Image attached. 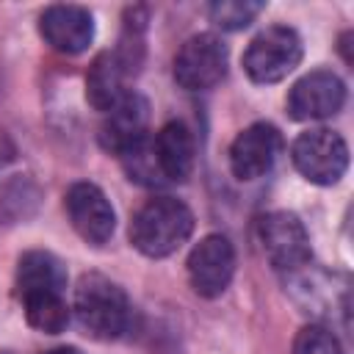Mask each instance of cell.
Listing matches in <instances>:
<instances>
[{"label": "cell", "mask_w": 354, "mask_h": 354, "mask_svg": "<svg viewBox=\"0 0 354 354\" xmlns=\"http://www.w3.org/2000/svg\"><path fill=\"white\" fill-rule=\"evenodd\" d=\"M194 232V213L174 196H155L138 207L130 221V241L147 257L177 252Z\"/></svg>", "instance_id": "cell-1"}, {"label": "cell", "mask_w": 354, "mask_h": 354, "mask_svg": "<svg viewBox=\"0 0 354 354\" xmlns=\"http://www.w3.org/2000/svg\"><path fill=\"white\" fill-rule=\"evenodd\" d=\"M80 329L97 340H113L130 326L127 293L102 274H83L72 301Z\"/></svg>", "instance_id": "cell-2"}, {"label": "cell", "mask_w": 354, "mask_h": 354, "mask_svg": "<svg viewBox=\"0 0 354 354\" xmlns=\"http://www.w3.org/2000/svg\"><path fill=\"white\" fill-rule=\"evenodd\" d=\"M301 61V39L288 25H271L260 30L246 53H243V69L254 83H277L288 77Z\"/></svg>", "instance_id": "cell-3"}, {"label": "cell", "mask_w": 354, "mask_h": 354, "mask_svg": "<svg viewBox=\"0 0 354 354\" xmlns=\"http://www.w3.org/2000/svg\"><path fill=\"white\" fill-rule=\"evenodd\" d=\"M290 158L293 166L301 171V177L318 185H332L343 177L348 166V147L337 133L326 127H315L293 141Z\"/></svg>", "instance_id": "cell-4"}, {"label": "cell", "mask_w": 354, "mask_h": 354, "mask_svg": "<svg viewBox=\"0 0 354 354\" xmlns=\"http://www.w3.org/2000/svg\"><path fill=\"white\" fill-rule=\"evenodd\" d=\"M227 75V47L213 33L191 36L174 58V80L185 91L213 88Z\"/></svg>", "instance_id": "cell-5"}, {"label": "cell", "mask_w": 354, "mask_h": 354, "mask_svg": "<svg viewBox=\"0 0 354 354\" xmlns=\"http://www.w3.org/2000/svg\"><path fill=\"white\" fill-rule=\"evenodd\" d=\"M260 243L277 271H299L310 260V235L299 216L277 210L260 218Z\"/></svg>", "instance_id": "cell-6"}, {"label": "cell", "mask_w": 354, "mask_h": 354, "mask_svg": "<svg viewBox=\"0 0 354 354\" xmlns=\"http://www.w3.org/2000/svg\"><path fill=\"white\" fill-rule=\"evenodd\" d=\"M235 274V249L224 235H205L188 254V279L191 288L205 296L216 299L227 290Z\"/></svg>", "instance_id": "cell-7"}, {"label": "cell", "mask_w": 354, "mask_h": 354, "mask_svg": "<svg viewBox=\"0 0 354 354\" xmlns=\"http://www.w3.org/2000/svg\"><path fill=\"white\" fill-rule=\"evenodd\" d=\"M66 216L75 227V232L94 246H102L116 227V213L108 202V196L94 183H75L64 196Z\"/></svg>", "instance_id": "cell-8"}, {"label": "cell", "mask_w": 354, "mask_h": 354, "mask_svg": "<svg viewBox=\"0 0 354 354\" xmlns=\"http://www.w3.org/2000/svg\"><path fill=\"white\" fill-rule=\"evenodd\" d=\"M346 102V86L335 72L318 69L293 83L288 94V113L296 122L335 116Z\"/></svg>", "instance_id": "cell-9"}, {"label": "cell", "mask_w": 354, "mask_h": 354, "mask_svg": "<svg viewBox=\"0 0 354 354\" xmlns=\"http://www.w3.org/2000/svg\"><path fill=\"white\" fill-rule=\"evenodd\" d=\"M282 149V136L274 124L266 122H254L249 124L243 133H238V138L230 147V169L238 180H257L263 177L277 155Z\"/></svg>", "instance_id": "cell-10"}, {"label": "cell", "mask_w": 354, "mask_h": 354, "mask_svg": "<svg viewBox=\"0 0 354 354\" xmlns=\"http://www.w3.org/2000/svg\"><path fill=\"white\" fill-rule=\"evenodd\" d=\"M147 122H149V108L147 100L136 91H127L108 113L100 130V141L108 152L124 155L133 147H138L147 138Z\"/></svg>", "instance_id": "cell-11"}, {"label": "cell", "mask_w": 354, "mask_h": 354, "mask_svg": "<svg viewBox=\"0 0 354 354\" xmlns=\"http://www.w3.org/2000/svg\"><path fill=\"white\" fill-rule=\"evenodd\" d=\"M39 33L53 50H58L64 55H77L94 39V19L83 6L61 3V6H50L41 14Z\"/></svg>", "instance_id": "cell-12"}, {"label": "cell", "mask_w": 354, "mask_h": 354, "mask_svg": "<svg viewBox=\"0 0 354 354\" xmlns=\"http://www.w3.org/2000/svg\"><path fill=\"white\" fill-rule=\"evenodd\" d=\"M152 155L166 183H183L194 171V133L183 122H169L152 138Z\"/></svg>", "instance_id": "cell-13"}, {"label": "cell", "mask_w": 354, "mask_h": 354, "mask_svg": "<svg viewBox=\"0 0 354 354\" xmlns=\"http://www.w3.org/2000/svg\"><path fill=\"white\" fill-rule=\"evenodd\" d=\"M124 77H127V69L124 64L119 61L116 53H102L97 55V61L91 64L88 75H86V100L108 113L127 91H124Z\"/></svg>", "instance_id": "cell-14"}, {"label": "cell", "mask_w": 354, "mask_h": 354, "mask_svg": "<svg viewBox=\"0 0 354 354\" xmlns=\"http://www.w3.org/2000/svg\"><path fill=\"white\" fill-rule=\"evenodd\" d=\"M17 290H66V271L64 263L50 252H25L17 266Z\"/></svg>", "instance_id": "cell-15"}, {"label": "cell", "mask_w": 354, "mask_h": 354, "mask_svg": "<svg viewBox=\"0 0 354 354\" xmlns=\"http://www.w3.org/2000/svg\"><path fill=\"white\" fill-rule=\"evenodd\" d=\"M19 299H22L25 318L33 329L47 335H58L66 329L69 307L61 290H30V293H19Z\"/></svg>", "instance_id": "cell-16"}, {"label": "cell", "mask_w": 354, "mask_h": 354, "mask_svg": "<svg viewBox=\"0 0 354 354\" xmlns=\"http://www.w3.org/2000/svg\"><path fill=\"white\" fill-rule=\"evenodd\" d=\"M260 11H263V3H254V0H218L207 8L210 19L224 30L246 28Z\"/></svg>", "instance_id": "cell-17"}, {"label": "cell", "mask_w": 354, "mask_h": 354, "mask_svg": "<svg viewBox=\"0 0 354 354\" xmlns=\"http://www.w3.org/2000/svg\"><path fill=\"white\" fill-rule=\"evenodd\" d=\"M293 354H343L340 340L318 324L304 326L293 340Z\"/></svg>", "instance_id": "cell-18"}, {"label": "cell", "mask_w": 354, "mask_h": 354, "mask_svg": "<svg viewBox=\"0 0 354 354\" xmlns=\"http://www.w3.org/2000/svg\"><path fill=\"white\" fill-rule=\"evenodd\" d=\"M44 354H83V351L80 348H72V346H61V348H50Z\"/></svg>", "instance_id": "cell-19"}, {"label": "cell", "mask_w": 354, "mask_h": 354, "mask_svg": "<svg viewBox=\"0 0 354 354\" xmlns=\"http://www.w3.org/2000/svg\"><path fill=\"white\" fill-rule=\"evenodd\" d=\"M0 354H11V351H0Z\"/></svg>", "instance_id": "cell-20"}]
</instances>
